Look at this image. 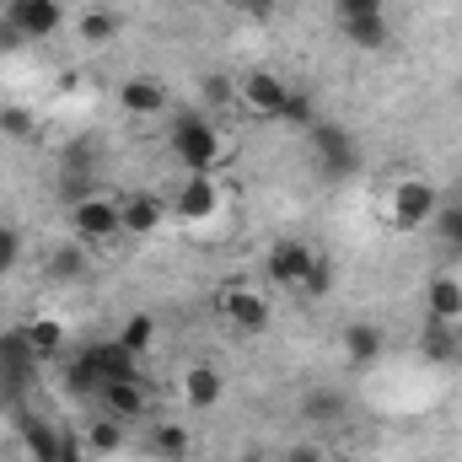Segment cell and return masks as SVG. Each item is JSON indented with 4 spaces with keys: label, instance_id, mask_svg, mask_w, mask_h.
Segmentation results:
<instances>
[{
    "label": "cell",
    "instance_id": "obj_1",
    "mask_svg": "<svg viewBox=\"0 0 462 462\" xmlns=\"http://www.w3.org/2000/svg\"><path fill=\"white\" fill-rule=\"evenodd\" d=\"M167 145H172V156L183 162V172H216L231 156V140L221 134V124L210 114H178Z\"/></svg>",
    "mask_w": 462,
    "mask_h": 462
},
{
    "label": "cell",
    "instance_id": "obj_2",
    "mask_svg": "<svg viewBox=\"0 0 462 462\" xmlns=\"http://www.w3.org/2000/svg\"><path fill=\"white\" fill-rule=\"evenodd\" d=\"M221 205H226V183L216 172H183V183L167 199V216L183 226H210L221 216Z\"/></svg>",
    "mask_w": 462,
    "mask_h": 462
},
{
    "label": "cell",
    "instance_id": "obj_3",
    "mask_svg": "<svg viewBox=\"0 0 462 462\" xmlns=\"http://www.w3.org/2000/svg\"><path fill=\"white\" fill-rule=\"evenodd\" d=\"M436 210H441V189H436L430 178H398V183L387 189V221L398 231L430 226Z\"/></svg>",
    "mask_w": 462,
    "mask_h": 462
},
{
    "label": "cell",
    "instance_id": "obj_4",
    "mask_svg": "<svg viewBox=\"0 0 462 462\" xmlns=\"http://www.w3.org/2000/svg\"><path fill=\"white\" fill-rule=\"evenodd\" d=\"M70 216V236L81 242V247H108V242H118L124 236V216H118V199L114 194H87L81 205H70L65 210Z\"/></svg>",
    "mask_w": 462,
    "mask_h": 462
},
{
    "label": "cell",
    "instance_id": "obj_5",
    "mask_svg": "<svg viewBox=\"0 0 462 462\" xmlns=\"http://www.w3.org/2000/svg\"><path fill=\"white\" fill-rule=\"evenodd\" d=\"M334 22L355 49H387V0H334Z\"/></svg>",
    "mask_w": 462,
    "mask_h": 462
},
{
    "label": "cell",
    "instance_id": "obj_6",
    "mask_svg": "<svg viewBox=\"0 0 462 462\" xmlns=\"http://www.w3.org/2000/svg\"><path fill=\"white\" fill-rule=\"evenodd\" d=\"M307 140H312V162H318L323 178H349V172H355V134H349L345 124L318 118V124L307 129Z\"/></svg>",
    "mask_w": 462,
    "mask_h": 462
},
{
    "label": "cell",
    "instance_id": "obj_7",
    "mask_svg": "<svg viewBox=\"0 0 462 462\" xmlns=\"http://www.w3.org/2000/svg\"><path fill=\"white\" fill-rule=\"evenodd\" d=\"M312 258H318V253H312L301 236H280V242H269V253H263V274H269L280 291H301Z\"/></svg>",
    "mask_w": 462,
    "mask_h": 462
},
{
    "label": "cell",
    "instance_id": "obj_8",
    "mask_svg": "<svg viewBox=\"0 0 462 462\" xmlns=\"http://www.w3.org/2000/svg\"><path fill=\"white\" fill-rule=\"evenodd\" d=\"M221 318H226L236 334H263V328L274 323L269 296H263L258 285H226V291H221Z\"/></svg>",
    "mask_w": 462,
    "mask_h": 462
},
{
    "label": "cell",
    "instance_id": "obj_9",
    "mask_svg": "<svg viewBox=\"0 0 462 462\" xmlns=\"http://www.w3.org/2000/svg\"><path fill=\"white\" fill-rule=\"evenodd\" d=\"M5 22L27 38V43H43L60 32L65 22V0H5Z\"/></svg>",
    "mask_w": 462,
    "mask_h": 462
},
{
    "label": "cell",
    "instance_id": "obj_10",
    "mask_svg": "<svg viewBox=\"0 0 462 462\" xmlns=\"http://www.w3.org/2000/svg\"><path fill=\"white\" fill-rule=\"evenodd\" d=\"M285 97H291V87H285L274 70H247V76L236 81V103L253 118H280L285 114Z\"/></svg>",
    "mask_w": 462,
    "mask_h": 462
},
{
    "label": "cell",
    "instance_id": "obj_11",
    "mask_svg": "<svg viewBox=\"0 0 462 462\" xmlns=\"http://www.w3.org/2000/svg\"><path fill=\"white\" fill-rule=\"evenodd\" d=\"M97 403H103V414L134 425V420L151 414V387H145V376H118V382H103L97 387Z\"/></svg>",
    "mask_w": 462,
    "mask_h": 462
},
{
    "label": "cell",
    "instance_id": "obj_12",
    "mask_svg": "<svg viewBox=\"0 0 462 462\" xmlns=\"http://www.w3.org/2000/svg\"><path fill=\"white\" fill-rule=\"evenodd\" d=\"M118 216H124V236H151V231H162V221H167V199L134 189V194L118 199Z\"/></svg>",
    "mask_w": 462,
    "mask_h": 462
},
{
    "label": "cell",
    "instance_id": "obj_13",
    "mask_svg": "<svg viewBox=\"0 0 462 462\" xmlns=\"http://www.w3.org/2000/svg\"><path fill=\"white\" fill-rule=\"evenodd\" d=\"M118 108L129 118L167 114V87H162L156 76H129V81H118Z\"/></svg>",
    "mask_w": 462,
    "mask_h": 462
},
{
    "label": "cell",
    "instance_id": "obj_14",
    "mask_svg": "<svg viewBox=\"0 0 462 462\" xmlns=\"http://www.w3.org/2000/svg\"><path fill=\"white\" fill-rule=\"evenodd\" d=\"M221 398H226V376H221L210 360H199V365H189V371H183V403H189V409L210 414Z\"/></svg>",
    "mask_w": 462,
    "mask_h": 462
},
{
    "label": "cell",
    "instance_id": "obj_15",
    "mask_svg": "<svg viewBox=\"0 0 462 462\" xmlns=\"http://www.w3.org/2000/svg\"><path fill=\"white\" fill-rule=\"evenodd\" d=\"M425 318L430 323H462V280L457 274H430L425 280Z\"/></svg>",
    "mask_w": 462,
    "mask_h": 462
},
{
    "label": "cell",
    "instance_id": "obj_16",
    "mask_svg": "<svg viewBox=\"0 0 462 462\" xmlns=\"http://www.w3.org/2000/svg\"><path fill=\"white\" fill-rule=\"evenodd\" d=\"M81 360L92 365V376L97 382H118V376H140V360L129 355V349L118 345V339H97V345L81 349Z\"/></svg>",
    "mask_w": 462,
    "mask_h": 462
},
{
    "label": "cell",
    "instance_id": "obj_17",
    "mask_svg": "<svg viewBox=\"0 0 462 462\" xmlns=\"http://www.w3.org/2000/svg\"><path fill=\"white\" fill-rule=\"evenodd\" d=\"M339 345H345V360H349V365H360V371H365V365H376V360H382L387 334H382L371 318H360V323H349L345 334H339Z\"/></svg>",
    "mask_w": 462,
    "mask_h": 462
},
{
    "label": "cell",
    "instance_id": "obj_18",
    "mask_svg": "<svg viewBox=\"0 0 462 462\" xmlns=\"http://www.w3.org/2000/svg\"><path fill=\"white\" fill-rule=\"evenodd\" d=\"M16 334H22V345H27L32 360H60V349H65V328H60L54 318H43V312H38V318H27Z\"/></svg>",
    "mask_w": 462,
    "mask_h": 462
},
{
    "label": "cell",
    "instance_id": "obj_19",
    "mask_svg": "<svg viewBox=\"0 0 462 462\" xmlns=\"http://www.w3.org/2000/svg\"><path fill=\"white\" fill-rule=\"evenodd\" d=\"M87 269H92V247H81L76 236H70V242H60V247L49 253V280L81 285V280H87Z\"/></svg>",
    "mask_w": 462,
    "mask_h": 462
},
{
    "label": "cell",
    "instance_id": "obj_20",
    "mask_svg": "<svg viewBox=\"0 0 462 462\" xmlns=\"http://www.w3.org/2000/svg\"><path fill=\"white\" fill-rule=\"evenodd\" d=\"M145 447H151V457H162V462H183L194 441H189V425H178V420H162V425H151Z\"/></svg>",
    "mask_w": 462,
    "mask_h": 462
},
{
    "label": "cell",
    "instance_id": "obj_21",
    "mask_svg": "<svg viewBox=\"0 0 462 462\" xmlns=\"http://www.w3.org/2000/svg\"><path fill=\"white\" fill-rule=\"evenodd\" d=\"M76 32H81V43L87 49H108L118 32V16L108 11V5H87L81 16H76Z\"/></svg>",
    "mask_w": 462,
    "mask_h": 462
},
{
    "label": "cell",
    "instance_id": "obj_22",
    "mask_svg": "<svg viewBox=\"0 0 462 462\" xmlns=\"http://www.w3.org/2000/svg\"><path fill=\"white\" fill-rule=\"evenodd\" d=\"M114 339L129 349L134 360H145V355L156 349V318H151V312H129V318H124V328H118Z\"/></svg>",
    "mask_w": 462,
    "mask_h": 462
},
{
    "label": "cell",
    "instance_id": "obj_23",
    "mask_svg": "<svg viewBox=\"0 0 462 462\" xmlns=\"http://www.w3.org/2000/svg\"><path fill=\"white\" fill-rule=\"evenodd\" d=\"M87 452H92V457H118V452H124V420L97 414V420L87 425Z\"/></svg>",
    "mask_w": 462,
    "mask_h": 462
},
{
    "label": "cell",
    "instance_id": "obj_24",
    "mask_svg": "<svg viewBox=\"0 0 462 462\" xmlns=\"http://www.w3.org/2000/svg\"><path fill=\"white\" fill-rule=\"evenodd\" d=\"M420 349H425V360H457V355H462L457 323H430V318H425V334H420Z\"/></svg>",
    "mask_w": 462,
    "mask_h": 462
},
{
    "label": "cell",
    "instance_id": "obj_25",
    "mask_svg": "<svg viewBox=\"0 0 462 462\" xmlns=\"http://www.w3.org/2000/svg\"><path fill=\"white\" fill-rule=\"evenodd\" d=\"M22 441L32 447V462H60L65 430H54V425H43V420H22Z\"/></svg>",
    "mask_w": 462,
    "mask_h": 462
},
{
    "label": "cell",
    "instance_id": "obj_26",
    "mask_svg": "<svg viewBox=\"0 0 462 462\" xmlns=\"http://www.w3.org/2000/svg\"><path fill=\"white\" fill-rule=\"evenodd\" d=\"M301 414H307L312 425H328V420H339V414H345V398H339L334 387H323V393H307Z\"/></svg>",
    "mask_w": 462,
    "mask_h": 462
},
{
    "label": "cell",
    "instance_id": "obj_27",
    "mask_svg": "<svg viewBox=\"0 0 462 462\" xmlns=\"http://www.w3.org/2000/svg\"><path fill=\"white\" fill-rule=\"evenodd\" d=\"M0 134H5V140H32V134H38V118H32V108L5 103V108H0Z\"/></svg>",
    "mask_w": 462,
    "mask_h": 462
},
{
    "label": "cell",
    "instance_id": "obj_28",
    "mask_svg": "<svg viewBox=\"0 0 462 462\" xmlns=\"http://www.w3.org/2000/svg\"><path fill=\"white\" fill-rule=\"evenodd\" d=\"M199 103H205L210 114H226L231 103H236V81H231V76H205V87H199Z\"/></svg>",
    "mask_w": 462,
    "mask_h": 462
},
{
    "label": "cell",
    "instance_id": "obj_29",
    "mask_svg": "<svg viewBox=\"0 0 462 462\" xmlns=\"http://www.w3.org/2000/svg\"><path fill=\"white\" fill-rule=\"evenodd\" d=\"M280 124H296V129H312V124H318V103H312L307 92H296V87H291V97H285V114H280Z\"/></svg>",
    "mask_w": 462,
    "mask_h": 462
},
{
    "label": "cell",
    "instance_id": "obj_30",
    "mask_svg": "<svg viewBox=\"0 0 462 462\" xmlns=\"http://www.w3.org/2000/svg\"><path fill=\"white\" fill-rule=\"evenodd\" d=\"M430 226H436L462 253V199H441V210H436V221H430Z\"/></svg>",
    "mask_w": 462,
    "mask_h": 462
},
{
    "label": "cell",
    "instance_id": "obj_31",
    "mask_svg": "<svg viewBox=\"0 0 462 462\" xmlns=\"http://www.w3.org/2000/svg\"><path fill=\"white\" fill-rule=\"evenodd\" d=\"M328 291H334V263L318 253L312 269H307V280H301V296H328Z\"/></svg>",
    "mask_w": 462,
    "mask_h": 462
},
{
    "label": "cell",
    "instance_id": "obj_32",
    "mask_svg": "<svg viewBox=\"0 0 462 462\" xmlns=\"http://www.w3.org/2000/svg\"><path fill=\"white\" fill-rule=\"evenodd\" d=\"M22 258V231L16 226H0V274H11Z\"/></svg>",
    "mask_w": 462,
    "mask_h": 462
},
{
    "label": "cell",
    "instance_id": "obj_33",
    "mask_svg": "<svg viewBox=\"0 0 462 462\" xmlns=\"http://www.w3.org/2000/svg\"><path fill=\"white\" fill-rule=\"evenodd\" d=\"M285 462H328V447H318V441H291V447H285Z\"/></svg>",
    "mask_w": 462,
    "mask_h": 462
},
{
    "label": "cell",
    "instance_id": "obj_34",
    "mask_svg": "<svg viewBox=\"0 0 462 462\" xmlns=\"http://www.w3.org/2000/svg\"><path fill=\"white\" fill-rule=\"evenodd\" d=\"M16 43H27V38H22V32L5 22V11H0V49H16Z\"/></svg>",
    "mask_w": 462,
    "mask_h": 462
},
{
    "label": "cell",
    "instance_id": "obj_35",
    "mask_svg": "<svg viewBox=\"0 0 462 462\" xmlns=\"http://www.w3.org/2000/svg\"><path fill=\"white\" fill-rule=\"evenodd\" d=\"M236 11H247V16H269L274 11V0H231Z\"/></svg>",
    "mask_w": 462,
    "mask_h": 462
},
{
    "label": "cell",
    "instance_id": "obj_36",
    "mask_svg": "<svg viewBox=\"0 0 462 462\" xmlns=\"http://www.w3.org/2000/svg\"><path fill=\"white\" fill-rule=\"evenodd\" d=\"M60 462H81V441H70V436H65V447H60Z\"/></svg>",
    "mask_w": 462,
    "mask_h": 462
},
{
    "label": "cell",
    "instance_id": "obj_37",
    "mask_svg": "<svg viewBox=\"0 0 462 462\" xmlns=\"http://www.w3.org/2000/svg\"><path fill=\"white\" fill-rule=\"evenodd\" d=\"M236 462H274L269 452H258V447H247V452H236Z\"/></svg>",
    "mask_w": 462,
    "mask_h": 462
},
{
    "label": "cell",
    "instance_id": "obj_38",
    "mask_svg": "<svg viewBox=\"0 0 462 462\" xmlns=\"http://www.w3.org/2000/svg\"><path fill=\"white\" fill-rule=\"evenodd\" d=\"M457 103H462V81H457Z\"/></svg>",
    "mask_w": 462,
    "mask_h": 462
}]
</instances>
